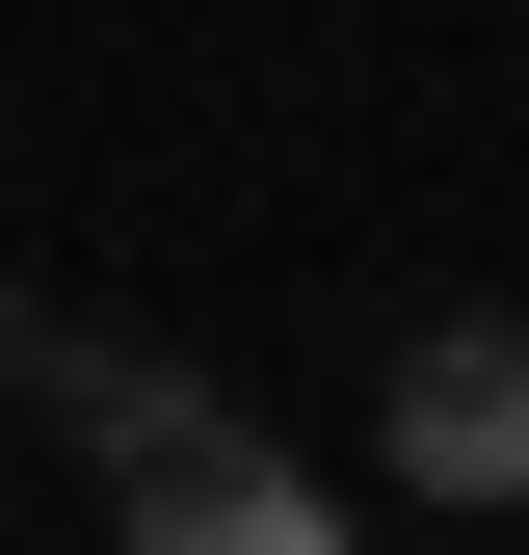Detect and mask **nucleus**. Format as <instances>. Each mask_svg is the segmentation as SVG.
Segmentation results:
<instances>
[{"mask_svg": "<svg viewBox=\"0 0 529 555\" xmlns=\"http://www.w3.org/2000/svg\"><path fill=\"white\" fill-rule=\"evenodd\" d=\"M397 476H424V503H529V318L397 344Z\"/></svg>", "mask_w": 529, "mask_h": 555, "instance_id": "nucleus-1", "label": "nucleus"}, {"mask_svg": "<svg viewBox=\"0 0 529 555\" xmlns=\"http://www.w3.org/2000/svg\"><path fill=\"white\" fill-rule=\"evenodd\" d=\"M132 555H371V529L318 503L292 450H238V424H185L159 476H132Z\"/></svg>", "mask_w": 529, "mask_h": 555, "instance_id": "nucleus-2", "label": "nucleus"}]
</instances>
